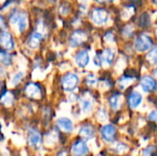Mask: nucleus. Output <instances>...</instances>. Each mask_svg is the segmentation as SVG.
<instances>
[{"mask_svg":"<svg viewBox=\"0 0 157 156\" xmlns=\"http://www.w3.org/2000/svg\"><path fill=\"white\" fill-rule=\"evenodd\" d=\"M9 22L11 25H16L19 32H23L28 27V15L25 12L14 11L9 17Z\"/></svg>","mask_w":157,"mask_h":156,"instance_id":"obj_1","label":"nucleus"},{"mask_svg":"<svg viewBox=\"0 0 157 156\" xmlns=\"http://www.w3.org/2000/svg\"><path fill=\"white\" fill-rule=\"evenodd\" d=\"M78 83H79V77L74 73H68L64 74L62 78L63 88L67 92L74 91L78 86Z\"/></svg>","mask_w":157,"mask_h":156,"instance_id":"obj_2","label":"nucleus"},{"mask_svg":"<svg viewBox=\"0 0 157 156\" xmlns=\"http://www.w3.org/2000/svg\"><path fill=\"white\" fill-rule=\"evenodd\" d=\"M28 143L34 149H39L42 144V135L36 128H30L28 131Z\"/></svg>","mask_w":157,"mask_h":156,"instance_id":"obj_3","label":"nucleus"},{"mask_svg":"<svg viewBox=\"0 0 157 156\" xmlns=\"http://www.w3.org/2000/svg\"><path fill=\"white\" fill-rule=\"evenodd\" d=\"M90 18L95 24L102 25L107 22V20L109 18V14L103 8H95L91 11Z\"/></svg>","mask_w":157,"mask_h":156,"instance_id":"obj_4","label":"nucleus"},{"mask_svg":"<svg viewBox=\"0 0 157 156\" xmlns=\"http://www.w3.org/2000/svg\"><path fill=\"white\" fill-rule=\"evenodd\" d=\"M0 45L6 51H11L15 47V42L11 33L7 30L0 31Z\"/></svg>","mask_w":157,"mask_h":156,"instance_id":"obj_5","label":"nucleus"},{"mask_svg":"<svg viewBox=\"0 0 157 156\" xmlns=\"http://www.w3.org/2000/svg\"><path fill=\"white\" fill-rule=\"evenodd\" d=\"M152 44H153V41L151 40V38L146 34H143V35L139 36L136 40L135 49L138 51H145L152 47Z\"/></svg>","mask_w":157,"mask_h":156,"instance_id":"obj_6","label":"nucleus"},{"mask_svg":"<svg viewBox=\"0 0 157 156\" xmlns=\"http://www.w3.org/2000/svg\"><path fill=\"white\" fill-rule=\"evenodd\" d=\"M25 93L29 98L39 99L41 97V89L40 86L33 82L28 83L25 87Z\"/></svg>","mask_w":157,"mask_h":156,"instance_id":"obj_7","label":"nucleus"},{"mask_svg":"<svg viewBox=\"0 0 157 156\" xmlns=\"http://www.w3.org/2000/svg\"><path fill=\"white\" fill-rule=\"evenodd\" d=\"M141 86L145 92L154 91L157 87L156 81L152 76H149V75L143 76V78L141 79Z\"/></svg>","mask_w":157,"mask_h":156,"instance_id":"obj_8","label":"nucleus"},{"mask_svg":"<svg viewBox=\"0 0 157 156\" xmlns=\"http://www.w3.org/2000/svg\"><path fill=\"white\" fill-rule=\"evenodd\" d=\"M86 34L84 31L81 30H75V32H73V34L71 35L70 38V45L72 47H76L79 46L80 44H82L84 41L86 40Z\"/></svg>","mask_w":157,"mask_h":156,"instance_id":"obj_9","label":"nucleus"},{"mask_svg":"<svg viewBox=\"0 0 157 156\" xmlns=\"http://www.w3.org/2000/svg\"><path fill=\"white\" fill-rule=\"evenodd\" d=\"M72 153L75 156H85L88 153V147L84 141H77L72 146Z\"/></svg>","mask_w":157,"mask_h":156,"instance_id":"obj_10","label":"nucleus"},{"mask_svg":"<svg viewBox=\"0 0 157 156\" xmlns=\"http://www.w3.org/2000/svg\"><path fill=\"white\" fill-rule=\"evenodd\" d=\"M116 129L113 125L108 124L101 129V136L106 142H112L115 138Z\"/></svg>","mask_w":157,"mask_h":156,"instance_id":"obj_11","label":"nucleus"},{"mask_svg":"<svg viewBox=\"0 0 157 156\" xmlns=\"http://www.w3.org/2000/svg\"><path fill=\"white\" fill-rule=\"evenodd\" d=\"M75 62L79 67H81V68L86 67L89 63V54H88V52L86 51H78L76 53L75 57Z\"/></svg>","mask_w":157,"mask_h":156,"instance_id":"obj_12","label":"nucleus"},{"mask_svg":"<svg viewBox=\"0 0 157 156\" xmlns=\"http://www.w3.org/2000/svg\"><path fill=\"white\" fill-rule=\"evenodd\" d=\"M56 125L61 131H63L64 132H71L74 128L72 120L70 119L64 118V117L58 119L56 121Z\"/></svg>","mask_w":157,"mask_h":156,"instance_id":"obj_13","label":"nucleus"},{"mask_svg":"<svg viewBox=\"0 0 157 156\" xmlns=\"http://www.w3.org/2000/svg\"><path fill=\"white\" fill-rule=\"evenodd\" d=\"M42 33L40 31H34L28 40V45L31 49H36L39 47L40 42L42 41Z\"/></svg>","mask_w":157,"mask_h":156,"instance_id":"obj_14","label":"nucleus"},{"mask_svg":"<svg viewBox=\"0 0 157 156\" xmlns=\"http://www.w3.org/2000/svg\"><path fill=\"white\" fill-rule=\"evenodd\" d=\"M114 57H115V51L112 49H106L100 54L101 63H103L105 65H110L113 62Z\"/></svg>","mask_w":157,"mask_h":156,"instance_id":"obj_15","label":"nucleus"},{"mask_svg":"<svg viewBox=\"0 0 157 156\" xmlns=\"http://www.w3.org/2000/svg\"><path fill=\"white\" fill-rule=\"evenodd\" d=\"M143 101V97L142 95L137 92V91H134L132 92L130 96H129V106L134 109L136 108H138L140 106V104L142 103Z\"/></svg>","mask_w":157,"mask_h":156,"instance_id":"obj_16","label":"nucleus"},{"mask_svg":"<svg viewBox=\"0 0 157 156\" xmlns=\"http://www.w3.org/2000/svg\"><path fill=\"white\" fill-rule=\"evenodd\" d=\"M79 134L83 137V139L90 140V139L94 138V136H95V130L90 125H84L81 127V129L79 131Z\"/></svg>","mask_w":157,"mask_h":156,"instance_id":"obj_17","label":"nucleus"},{"mask_svg":"<svg viewBox=\"0 0 157 156\" xmlns=\"http://www.w3.org/2000/svg\"><path fill=\"white\" fill-rule=\"evenodd\" d=\"M93 108V102L91 100V98L88 97H84L81 101V109L82 112L85 114H88L91 112Z\"/></svg>","mask_w":157,"mask_h":156,"instance_id":"obj_18","label":"nucleus"},{"mask_svg":"<svg viewBox=\"0 0 157 156\" xmlns=\"http://www.w3.org/2000/svg\"><path fill=\"white\" fill-rule=\"evenodd\" d=\"M0 63L5 66H10L13 63V59L10 53L0 50Z\"/></svg>","mask_w":157,"mask_h":156,"instance_id":"obj_19","label":"nucleus"},{"mask_svg":"<svg viewBox=\"0 0 157 156\" xmlns=\"http://www.w3.org/2000/svg\"><path fill=\"white\" fill-rule=\"evenodd\" d=\"M0 102H1L4 106H6V107H10V106H12L13 103H14V97H13V95H12L11 93L6 92L4 95L1 96V97H0Z\"/></svg>","mask_w":157,"mask_h":156,"instance_id":"obj_20","label":"nucleus"},{"mask_svg":"<svg viewBox=\"0 0 157 156\" xmlns=\"http://www.w3.org/2000/svg\"><path fill=\"white\" fill-rule=\"evenodd\" d=\"M24 75H25L24 72L19 71V72L16 73V74L13 75V77H12V79H11V81H10V82H11V85H12L13 86H16L17 85H18V84L21 82V80L23 79Z\"/></svg>","mask_w":157,"mask_h":156,"instance_id":"obj_21","label":"nucleus"},{"mask_svg":"<svg viewBox=\"0 0 157 156\" xmlns=\"http://www.w3.org/2000/svg\"><path fill=\"white\" fill-rule=\"evenodd\" d=\"M147 60L153 63V64H156L157 63V46H155L153 50H151L148 54H147Z\"/></svg>","mask_w":157,"mask_h":156,"instance_id":"obj_22","label":"nucleus"},{"mask_svg":"<svg viewBox=\"0 0 157 156\" xmlns=\"http://www.w3.org/2000/svg\"><path fill=\"white\" fill-rule=\"evenodd\" d=\"M120 103H121L120 96H118V95H113L109 98V105L112 109H118L120 107Z\"/></svg>","mask_w":157,"mask_h":156,"instance_id":"obj_23","label":"nucleus"},{"mask_svg":"<svg viewBox=\"0 0 157 156\" xmlns=\"http://www.w3.org/2000/svg\"><path fill=\"white\" fill-rule=\"evenodd\" d=\"M133 81L132 78H130V77H122L121 79H120L119 81V85H120V87L121 89H125L130 84H132Z\"/></svg>","mask_w":157,"mask_h":156,"instance_id":"obj_24","label":"nucleus"},{"mask_svg":"<svg viewBox=\"0 0 157 156\" xmlns=\"http://www.w3.org/2000/svg\"><path fill=\"white\" fill-rule=\"evenodd\" d=\"M86 83H87L90 86H94L97 85L98 80H97V78H96L95 75L89 74V75H87V77H86Z\"/></svg>","mask_w":157,"mask_h":156,"instance_id":"obj_25","label":"nucleus"},{"mask_svg":"<svg viewBox=\"0 0 157 156\" xmlns=\"http://www.w3.org/2000/svg\"><path fill=\"white\" fill-rule=\"evenodd\" d=\"M98 118L101 120H107L108 118V115H107V110L104 109V108H100L98 112Z\"/></svg>","mask_w":157,"mask_h":156,"instance_id":"obj_26","label":"nucleus"},{"mask_svg":"<svg viewBox=\"0 0 157 156\" xmlns=\"http://www.w3.org/2000/svg\"><path fill=\"white\" fill-rule=\"evenodd\" d=\"M123 12H126V14L122 13V18L126 19V18H129L131 17V15L133 13V9H132V7H126Z\"/></svg>","mask_w":157,"mask_h":156,"instance_id":"obj_27","label":"nucleus"},{"mask_svg":"<svg viewBox=\"0 0 157 156\" xmlns=\"http://www.w3.org/2000/svg\"><path fill=\"white\" fill-rule=\"evenodd\" d=\"M148 119L150 120H153V121H157V110H153L149 116H148Z\"/></svg>","mask_w":157,"mask_h":156,"instance_id":"obj_28","label":"nucleus"},{"mask_svg":"<svg viewBox=\"0 0 157 156\" xmlns=\"http://www.w3.org/2000/svg\"><path fill=\"white\" fill-rule=\"evenodd\" d=\"M113 38H114V37H113V35H112L110 32H108V33L105 35V40H106L107 41H109V42H112V41L114 40Z\"/></svg>","mask_w":157,"mask_h":156,"instance_id":"obj_29","label":"nucleus"},{"mask_svg":"<svg viewBox=\"0 0 157 156\" xmlns=\"http://www.w3.org/2000/svg\"><path fill=\"white\" fill-rule=\"evenodd\" d=\"M5 26H6L5 18L3 17V16H2V15H0V29H2Z\"/></svg>","mask_w":157,"mask_h":156,"instance_id":"obj_30","label":"nucleus"},{"mask_svg":"<svg viewBox=\"0 0 157 156\" xmlns=\"http://www.w3.org/2000/svg\"><path fill=\"white\" fill-rule=\"evenodd\" d=\"M154 74H155V76H157V67L155 69V71H154Z\"/></svg>","mask_w":157,"mask_h":156,"instance_id":"obj_31","label":"nucleus"},{"mask_svg":"<svg viewBox=\"0 0 157 156\" xmlns=\"http://www.w3.org/2000/svg\"><path fill=\"white\" fill-rule=\"evenodd\" d=\"M100 2H109V1H113V0H98Z\"/></svg>","mask_w":157,"mask_h":156,"instance_id":"obj_32","label":"nucleus"},{"mask_svg":"<svg viewBox=\"0 0 157 156\" xmlns=\"http://www.w3.org/2000/svg\"><path fill=\"white\" fill-rule=\"evenodd\" d=\"M1 87H2V83H1V81H0V90H1Z\"/></svg>","mask_w":157,"mask_h":156,"instance_id":"obj_33","label":"nucleus"},{"mask_svg":"<svg viewBox=\"0 0 157 156\" xmlns=\"http://www.w3.org/2000/svg\"><path fill=\"white\" fill-rule=\"evenodd\" d=\"M4 1H5V0H0V4H1V3H3Z\"/></svg>","mask_w":157,"mask_h":156,"instance_id":"obj_34","label":"nucleus"},{"mask_svg":"<svg viewBox=\"0 0 157 156\" xmlns=\"http://www.w3.org/2000/svg\"><path fill=\"white\" fill-rule=\"evenodd\" d=\"M156 35H157V29H156Z\"/></svg>","mask_w":157,"mask_h":156,"instance_id":"obj_35","label":"nucleus"},{"mask_svg":"<svg viewBox=\"0 0 157 156\" xmlns=\"http://www.w3.org/2000/svg\"><path fill=\"white\" fill-rule=\"evenodd\" d=\"M156 1H157V0H156Z\"/></svg>","mask_w":157,"mask_h":156,"instance_id":"obj_36","label":"nucleus"}]
</instances>
